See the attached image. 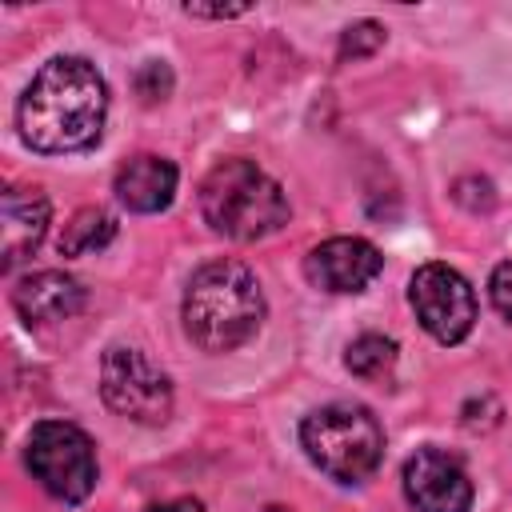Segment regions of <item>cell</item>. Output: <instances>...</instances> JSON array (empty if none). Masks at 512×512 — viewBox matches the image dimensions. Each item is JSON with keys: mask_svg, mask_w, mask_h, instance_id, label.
<instances>
[{"mask_svg": "<svg viewBox=\"0 0 512 512\" xmlns=\"http://www.w3.org/2000/svg\"><path fill=\"white\" fill-rule=\"evenodd\" d=\"M28 472L60 504H84L96 488V444L68 420H40L24 448Z\"/></svg>", "mask_w": 512, "mask_h": 512, "instance_id": "cell-5", "label": "cell"}, {"mask_svg": "<svg viewBox=\"0 0 512 512\" xmlns=\"http://www.w3.org/2000/svg\"><path fill=\"white\" fill-rule=\"evenodd\" d=\"M100 396L104 404L136 424H164L172 416V384L168 376L128 344H112L100 360Z\"/></svg>", "mask_w": 512, "mask_h": 512, "instance_id": "cell-6", "label": "cell"}, {"mask_svg": "<svg viewBox=\"0 0 512 512\" xmlns=\"http://www.w3.org/2000/svg\"><path fill=\"white\" fill-rule=\"evenodd\" d=\"M380 268H384V256L364 236H332L304 256V276L312 280V288L336 292V296L364 292L380 276Z\"/></svg>", "mask_w": 512, "mask_h": 512, "instance_id": "cell-9", "label": "cell"}, {"mask_svg": "<svg viewBox=\"0 0 512 512\" xmlns=\"http://www.w3.org/2000/svg\"><path fill=\"white\" fill-rule=\"evenodd\" d=\"M268 512H292V508H268Z\"/></svg>", "mask_w": 512, "mask_h": 512, "instance_id": "cell-20", "label": "cell"}, {"mask_svg": "<svg viewBox=\"0 0 512 512\" xmlns=\"http://www.w3.org/2000/svg\"><path fill=\"white\" fill-rule=\"evenodd\" d=\"M304 456L336 484H360L384 456V428L360 404H324L300 424Z\"/></svg>", "mask_w": 512, "mask_h": 512, "instance_id": "cell-4", "label": "cell"}, {"mask_svg": "<svg viewBox=\"0 0 512 512\" xmlns=\"http://www.w3.org/2000/svg\"><path fill=\"white\" fill-rule=\"evenodd\" d=\"M184 12L196 20H232V16H244L248 4H184Z\"/></svg>", "mask_w": 512, "mask_h": 512, "instance_id": "cell-18", "label": "cell"}, {"mask_svg": "<svg viewBox=\"0 0 512 512\" xmlns=\"http://www.w3.org/2000/svg\"><path fill=\"white\" fill-rule=\"evenodd\" d=\"M408 304L436 344H460L476 324V292L452 264H420L408 280Z\"/></svg>", "mask_w": 512, "mask_h": 512, "instance_id": "cell-7", "label": "cell"}, {"mask_svg": "<svg viewBox=\"0 0 512 512\" xmlns=\"http://www.w3.org/2000/svg\"><path fill=\"white\" fill-rule=\"evenodd\" d=\"M172 88V72L160 64V60H148L144 72H140V96L152 104V100H164Z\"/></svg>", "mask_w": 512, "mask_h": 512, "instance_id": "cell-17", "label": "cell"}, {"mask_svg": "<svg viewBox=\"0 0 512 512\" xmlns=\"http://www.w3.org/2000/svg\"><path fill=\"white\" fill-rule=\"evenodd\" d=\"M88 292L76 276L60 272V268H44V272H28L16 288H12V304L28 324H56V320H72L84 308Z\"/></svg>", "mask_w": 512, "mask_h": 512, "instance_id": "cell-11", "label": "cell"}, {"mask_svg": "<svg viewBox=\"0 0 512 512\" xmlns=\"http://www.w3.org/2000/svg\"><path fill=\"white\" fill-rule=\"evenodd\" d=\"M344 368L360 380H384L396 368V340L380 332H364L344 348Z\"/></svg>", "mask_w": 512, "mask_h": 512, "instance_id": "cell-14", "label": "cell"}, {"mask_svg": "<svg viewBox=\"0 0 512 512\" xmlns=\"http://www.w3.org/2000/svg\"><path fill=\"white\" fill-rule=\"evenodd\" d=\"M144 512H204V504H200V500H192V496H176V500L152 504V508H144Z\"/></svg>", "mask_w": 512, "mask_h": 512, "instance_id": "cell-19", "label": "cell"}, {"mask_svg": "<svg viewBox=\"0 0 512 512\" xmlns=\"http://www.w3.org/2000/svg\"><path fill=\"white\" fill-rule=\"evenodd\" d=\"M384 44V28L376 20H356L340 32V60H364Z\"/></svg>", "mask_w": 512, "mask_h": 512, "instance_id": "cell-15", "label": "cell"}, {"mask_svg": "<svg viewBox=\"0 0 512 512\" xmlns=\"http://www.w3.org/2000/svg\"><path fill=\"white\" fill-rule=\"evenodd\" d=\"M108 84L84 56H52L16 104L20 140L44 156L88 152L104 136Z\"/></svg>", "mask_w": 512, "mask_h": 512, "instance_id": "cell-1", "label": "cell"}, {"mask_svg": "<svg viewBox=\"0 0 512 512\" xmlns=\"http://www.w3.org/2000/svg\"><path fill=\"white\" fill-rule=\"evenodd\" d=\"M176 164L168 156H156V152H140L132 160L120 164L116 172V200L128 208V212H140V216H152V212H164L176 196Z\"/></svg>", "mask_w": 512, "mask_h": 512, "instance_id": "cell-12", "label": "cell"}, {"mask_svg": "<svg viewBox=\"0 0 512 512\" xmlns=\"http://www.w3.org/2000/svg\"><path fill=\"white\" fill-rule=\"evenodd\" d=\"M48 220H52V204L40 188L12 184L0 196V268L4 272H12L28 252L40 248Z\"/></svg>", "mask_w": 512, "mask_h": 512, "instance_id": "cell-10", "label": "cell"}, {"mask_svg": "<svg viewBox=\"0 0 512 512\" xmlns=\"http://www.w3.org/2000/svg\"><path fill=\"white\" fill-rule=\"evenodd\" d=\"M264 288L240 260H208L192 272L180 304L184 332L196 348L220 356L248 344L264 324Z\"/></svg>", "mask_w": 512, "mask_h": 512, "instance_id": "cell-2", "label": "cell"}, {"mask_svg": "<svg viewBox=\"0 0 512 512\" xmlns=\"http://www.w3.org/2000/svg\"><path fill=\"white\" fill-rule=\"evenodd\" d=\"M488 296H492V308L512 324V260L496 264L492 276H488Z\"/></svg>", "mask_w": 512, "mask_h": 512, "instance_id": "cell-16", "label": "cell"}, {"mask_svg": "<svg viewBox=\"0 0 512 512\" xmlns=\"http://www.w3.org/2000/svg\"><path fill=\"white\" fill-rule=\"evenodd\" d=\"M200 212L228 240H264L288 224L284 188L244 156H228L200 180Z\"/></svg>", "mask_w": 512, "mask_h": 512, "instance_id": "cell-3", "label": "cell"}, {"mask_svg": "<svg viewBox=\"0 0 512 512\" xmlns=\"http://www.w3.org/2000/svg\"><path fill=\"white\" fill-rule=\"evenodd\" d=\"M112 240H116V216L108 208H80L64 224L56 248H60V256H92V252L108 248Z\"/></svg>", "mask_w": 512, "mask_h": 512, "instance_id": "cell-13", "label": "cell"}, {"mask_svg": "<svg viewBox=\"0 0 512 512\" xmlns=\"http://www.w3.org/2000/svg\"><path fill=\"white\" fill-rule=\"evenodd\" d=\"M404 496L416 512H468L472 508V476L448 448H416L404 460Z\"/></svg>", "mask_w": 512, "mask_h": 512, "instance_id": "cell-8", "label": "cell"}]
</instances>
